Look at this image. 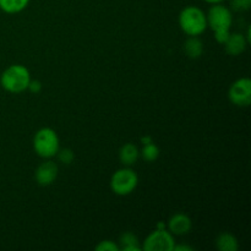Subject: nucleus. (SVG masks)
<instances>
[{
    "instance_id": "obj_10",
    "label": "nucleus",
    "mask_w": 251,
    "mask_h": 251,
    "mask_svg": "<svg viewBox=\"0 0 251 251\" xmlns=\"http://www.w3.org/2000/svg\"><path fill=\"white\" fill-rule=\"evenodd\" d=\"M248 42L247 37L242 33H230V36L228 37L227 42H226L223 46H225L226 51H227L229 55L237 56L240 55L242 53H244V50L247 49Z\"/></svg>"
},
{
    "instance_id": "obj_2",
    "label": "nucleus",
    "mask_w": 251,
    "mask_h": 251,
    "mask_svg": "<svg viewBox=\"0 0 251 251\" xmlns=\"http://www.w3.org/2000/svg\"><path fill=\"white\" fill-rule=\"evenodd\" d=\"M181 31L189 37H199L207 29V17L205 11L195 5L184 7L178 17Z\"/></svg>"
},
{
    "instance_id": "obj_11",
    "label": "nucleus",
    "mask_w": 251,
    "mask_h": 251,
    "mask_svg": "<svg viewBox=\"0 0 251 251\" xmlns=\"http://www.w3.org/2000/svg\"><path fill=\"white\" fill-rule=\"evenodd\" d=\"M140 157V151L134 144L129 142L125 144L124 146L120 147L119 150V159L125 167L134 166Z\"/></svg>"
},
{
    "instance_id": "obj_17",
    "label": "nucleus",
    "mask_w": 251,
    "mask_h": 251,
    "mask_svg": "<svg viewBox=\"0 0 251 251\" xmlns=\"http://www.w3.org/2000/svg\"><path fill=\"white\" fill-rule=\"evenodd\" d=\"M56 156H58L59 161L64 164H70L71 162L74 161V158H75V154H74L73 150H70V149L59 150L58 153H56Z\"/></svg>"
},
{
    "instance_id": "obj_4",
    "label": "nucleus",
    "mask_w": 251,
    "mask_h": 251,
    "mask_svg": "<svg viewBox=\"0 0 251 251\" xmlns=\"http://www.w3.org/2000/svg\"><path fill=\"white\" fill-rule=\"evenodd\" d=\"M33 150L41 158L51 159L60 150V141L55 130L42 127L33 137Z\"/></svg>"
},
{
    "instance_id": "obj_21",
    "label": "nucleus",
    "mask_w": 251,
    "mask_h": 251,
    "mask_svg": "<svg viewBox=\"0 0 251 251\" xmlns=\"http://www.w3.org/2000/svg\"><path fill=\"white\" fill-rule=\"evenodd\" d=\"M193 251L194 249L191 247H186V245H174L173 251Z\"/></svg>"
},
{
    "instance_id": "obj_20",
    "label": "nucleus",
    "mask_w": 251,
    "mask_h": 251,
    "mask_svg": "<svg viewBox=\"0 0 251 251\" xmlns=\"http://www.w3.org/2000/svg\"><path fill=\"white\" fill-rule=\"evenodd\" d=\"M27 90H29L31 92H33V93H38L39 91L42 90V83L39 82L38 80H32V78H31V81H29V85H28V87H27Z\"/></svg>"
},
{
    "instance_id": "obj_7",
    "label": "nucleus",
    "mask_w": 251,
    "mask_h": 251,
    "mask_svg": "<svg viewBox=\"0 0 251 251\" xmlns=\"http://www.w3.org/2000/svg\"><path fill=\"white\" fill-rule=\"evenodd\" d=\"M228 98L237 107H248L251 103V80L248 77L238 78L228 91Z\"/></svg>"
},
{
    "instance_id": "obj_3",
    "label": "nucleus",
    "mask_w": 251,
    "mask_h": 251,
    "mask_svg": "<svg viewBox=\"0 0 251 251\" xmlns=\"http://www.w3.org/2000/svg\"><path fill=\"white\" fill-rule=\"evenodd\" d=\"M31 81V74L26 66L14 64L2 71L0 76V85L6 92L21 93L27 90Z\"/></svg>"
},
{
    "instance_id": "obj_14",
    "label": "nucleus",
    "mask_w": 251,
    "mask_h": 251,
    "mask_svg": "<svg viewBox=\"0 0 251 251\" xmlns=\"http://www.w3.org/2000/svg\"><path fill=\"white\" fill-rule=\"evenodd\" d=\"M29 4V0H0V10L6 14H19Z\"/></svg>"
},
{
    "instance_id": "obj_18",
    "label": "nucleus",
    "mask_w": 251,
    "mask_h": 251,
    "mask_svg": "<svg viewBox=\"0 0 251 251\" xmlns=\"http://www.w3.org/2000/svg\"><path fill=\"white\" fill-rule=\"evenodd\" d=\"M95 249L97 251H119L120 248L112 240H103V242H100V244L96 245Z\"/></svg>"
},
{
    "instance_id": "obj_12",
    "label": "nucleus",
    "mask_w": 251,
    "mask_h": 251,
    "mask_svg": "<svg viewBox=\"0 0 251 251\" xmlns=\"http://www.w3.org/2000/svg\"><path fill=\"white\" fill-rule=\"evenodd\" d=\"M216 248L220 251H238L239 243L237 238L230 233H222L216 239Z\"/></svg>"
},
{
    "instance_id": "obj_6",
    "label": "nucleus",
    "mask_w": 251,
    "mask_h": 251,
    "mask_svg": "<svg viewBox=\"0 0 251 251\" xmlns=\"http://www.w3.org/2000/svg\"><path fill=\"white\" fill-rule=\"evenodd\" d=\"M174 245V235L169 230L158 228L147 235L141 248L145 251H173Z\"/></svg>"
},
{
    "instance_id": "obj_13",
    "label": "nucleus",
    "mask_w": 251,
    "mask_h": 251,
    "mask_svg": "<svg viewBox=\"0 0 251 251\" xmlns=\"http://www.w3.org/2000/svg\"><path fill=\"white\" fill-rule=\"evenodd\" d=\"M184 50L190 59H198L203 53V43L199 37H189L184 44Z\"/></svg>"
},
{
    "instance_id": "obj_16",
    "label": "nucleus",
    "mask_w": 251,
    "mask_h": 251,
    "mask_svg": "<svg viewBox=\"0 0 251 251\" xmlns=\"http://www.w3.org/2000/svg\"><path fill=\"white\" fill-rule=\"evenodd\" d=\"M140 154L146 162H154L159 157V149L153 142L144 145V149L141 150Z\"/></svg>"
},
{
    "instance_id": "obj_19",
    "label": "nucleus",
    "mask_w": 251,
    "mask_h": 251,
    "mask_svg": "<svg viewBox=\"0 0 251 251\" xmlns=\"http://www.w3.org/2000/svg\"><path fill=\"white\" fill-rule=\"evenodd\" d=\"M230 5L235 11H248L251 6V0H230Z\"/></svg>"
},
{
    "instance_id": "obj_22",
    "label": "nucleus",
    "mask_w": 251,
    "mask_h": 251,
    "mask_svg": "<svg viewBox=\"0 0 251 251\" xmlns=\"http://www.w3.org/2000/svg\"><path fill=\"white\" fill-rule=\"evenodd\" d=\"M203 1H206L207 4L213 5V4H221V2H223L225 0H203Z\"/></svg>"
},
{
    "instance_id": "obj_15",
    "label": "nucleus",
    "mask_w": 251,
    "mask_h": 251,
    "mask_svg": "<svg viewBox=\"0 0 251 251\" xmlns=\"http://www.w3.org/2000/svg\"><path fill=\"white\" fill-rule=\"evenodd\" d=\"M120 244L123 245L122 249L125 251H140L142 250L141 245H140L139 239H137L136 235H134L132 233L126 232L124 234L120 235Z\"/></svg>"
},
{
    "instance_id": "obj_1",
    "label": "nucleus",
    "mask_w": 251,
    "mask_h": 251,
    "mask_svg": "<svg viewBox=\"0 0 251 251\" xmlns=\"http://www.w3.org/2000/svg\"><path fill=\"white\" fill-rule=\"evenodd\" d=\"M207 17V27H210L215 33L216 41L220 44H225L228 37L230 36L233 16L232 11L228 6L221 4H213L206 14Z\"/></svg>"
},
{
    "instance_id": "obj_9",
    "label": "nucleus",
    "mask_w": 251,
    "mask_h": 251,
    "mask_svg": "<svg viewBox=\"0 0 251 251\" xmlns=\"http://www.w3.org/2000/svg\"><path fill=\"white\" fill-rule=\"evenodd\" d=\"M167 227L173 235H186L193 228V221L188 215L179 212L169 218Z\"/></svg>"
},
{
    "instance_id": "obj_5",
    "label": "nucleus",
    "mask_w": 251,
    "mask_h": 251,
    "mask_svg": "<svg viewBox=\"0 0 251 251\" xmlns=\"http://www.w3.org/2000/svg\"><path fill=\"white\" fill-rule=\"evenodd\" d=\"M139 185L136 172L129 167H124L115 172L110 178V190L118 196H127L134 193Z\"/></svg>"
},
{
    "instance_id": "obj_8",
    "label": "nucleus",
    "mask_w": 251,
    "mask_h": 251,
    "mask_svg": "<svg viewBox=\"0 0 251 251\" xmlns=\"http://www.w3.org/2000/svg\"><path fill=\"white\" fill-rule=\"evenodd\" d=\"M58 172L59 169L55 162L50 161V159H46L43 163L37 167L36 172H34V179H36L38 185L49 186L56 179Z\"/></svg>"
}]
</instances>
